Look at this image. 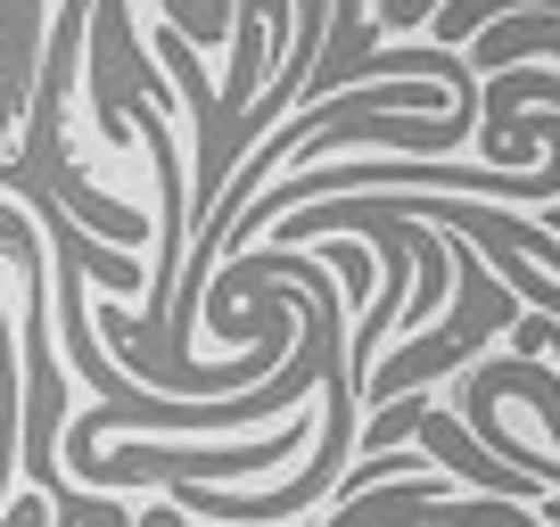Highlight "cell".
<instances>
[{"instance_id":"cell-2","label":"cell","mask_w":560,"mask_h":527,"mask_svg":"<svg viewBox=\"0 0 560 527\" xmlns=\"http://www.w3.org/2000/svg\"><path fill=\"white\" fill-rule=\"evenodd\" d=\"M330 527H536L520 503H438V494H396V503H354Z\"/></svg>"},{"instance_id":"cell-1","label":"cell","mask_w":560,"mask_h":527,"mask_svg":"<svg viewBox=\"0 0 560 527\" xmlns=\"http://www.w3.org/2000/svg\"><path fill=\"white\" fill-rule=\"evenodd\" d=\"M314 437L305 421H289V429H272V437H256V445H124L116 461H91L83 478H107V487H124V478H264V470H280V461L298 454V445Z\"/></svg>"}]
</instances>
